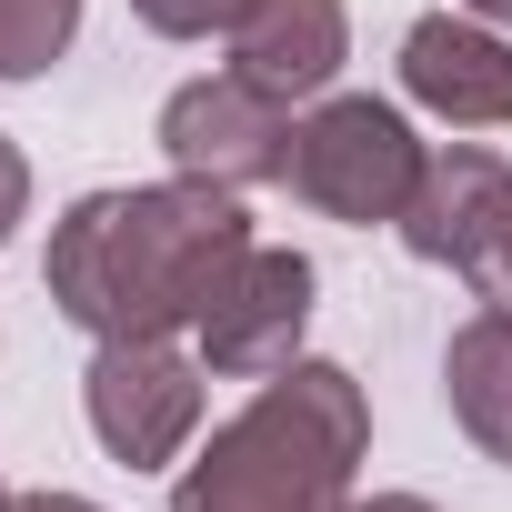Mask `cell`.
Wrapping results in <instances>:
<instances>
[{
	"label": "cell",
	"mask_w": 512,
	"mask_h": 512,
	"mask_svg": "<svg viewBox=\"0 0 512 512\" xmlns=\"http://www.w3.org/2000/svg\"><path fill=\"white\" fill-rule=\"evenodd\" d=\"M262 241L241 211V191L211 181H121V191H81L51 221L41 251V292L61 322H81L91 342H181L211 292L241 272V251Z\"/></svg>",
	"instance_id": "6da1fadb"
},
{
	"label": "cell",
	"mask_w": 512,
	"mask_h": 512,
	"mask_svg": "<svg viewBox=\"0 0 512 512\" xmlns=\"http://www.w3.org/2000/svg\"><path fill=\"white\" fill-rule=\"evenodd\" d=\"M442 402H452L462 442L512 472V312H502V302H482V312L442 342Z\"/></svg>",
	"instance_id": "30bf717a"
},
{
	"label": "cell",
	"mask_w": 512,
	"mask_h": 512,
	"mask_svg": "<svg viewBox=\"0 0 512 512\" xmlns=\"http://www.w3.org/2000/svg\"><path fill=\"white\" fill-rule=\"evenodd\" d=\"M11 502H21V492H11V482H0V512H11Z\"/></svg>",
	"instance_id": "e0dca14e"
},
{
	"label": "cell",
	"mask_w": 512,
	"mask_h": 512,
	"mask_svg": "<svg viewBox=\"0 0 512 512\" xmlns=\"http://www.w3.org/2000/svg\"><path fill=\"white\" fill-rule=\"evenodd\" d=\"M292 101H272L262 81L241 71H201L161 101V161L181 181H211V191H262V181H292Z\"/></svg>",
	"instance_id": "8992f818"
},
{
	"label": "cell",
	"mask_w": 512,
	"mask_h": 512,
	"mask_svg": "<svg viewBox=\"0 0 512 512\" xmlns=\"http://www.w3.org/2000/svg\"><path fill=\"white\" fill-rule=\"evenodd\" d=\"M81 41V0H0V81H41Z\"/></svg>",
	"instance_id": "8fae6325"
},
{
	"label": "cell",
	"mask_w": 512,
	"mask_h": 512,
	"mask_svg": "<svg viewBox=\"0 0 512 512\" xmlns=\"http://www.w3.org/2000/svg\"><path fill=\"white\" fill-rule=\"evenodd\" d=\"M452 11H472V21H492V31H512V0H452Z\"/></svg>",
	"instance_id": "2e32d148"
},
{
	"label": "cell",
	"mask_w": 512,
	"mask_h": 512,
	"mask_svg": "<svg viewBox=\"0 0 512 512\" xmlns=\"http://www.w3.org/2000/svg\"><path fill=\"white\" fill-rule=\"evenodd\" d=\"M11 512H101V502H91V492H21Z\"/></svg>",
	"instance_id": "9a60e30c"
},
{
	"label": "cell",
	"mask_w": 512,
	"mask_h": 512,
	"mask_svg": "<svg viewBox=\"0 0 512 512\" xmlns=\"http://www.w3.org/2000/svg\"><path fill=\"white\" fill-rule=\"evenodd\" d=\"M402 91L452 131H512V31L472 11H422L402 31Z\"/></svg>",
	"instance_id": "ba28073f"
},
{
	"label": "cell",
	"mask_w": 512,
	"mask_h": 512,
	"mask_svg": "<svg viewBox=\"0 0 512 512\" xmlns=\"http://www.w3.org/2000/svg\"><path fill=\"white\" fill-rule=\"evenodd\" d=\"M21 221H31V161H21L11 131H0V241H11Z\"/></svg>",
	"instance_id": "4fadbf2b"
},
{
	"label": "cell",
	"mask_w": 512,
	"mask_h": 512,
	"mask_svg": "<svg viewBox=\"0 0 512 512\" xmlns=\"http://www.w3.org/2000/svg\"><path fill=\"white\" fill-rule=\"evenodd\" d=\"M312 292L322 272L282 241H251L241 272L211 292V312L191 322V352L211 362V382H272L302 362V332H312Z\"/></svg>",
	"instance_id": "52a82bcc"
},
{
	"label": "cell",
	"mask_w": 512,
	"mask_h": 512,
	"mask_svg": "<svg viewBox=\"0 0 512 512\" xmlns=\"http://www.w3.org/2000/svg\"><path fill=\"white\" fill-rule=\"evenodd\" d=\"M422 161H432V141L412 131V111L372 101V91H322L292 131V191L352 231H392L422 191Z\"/></svg>",
	"instance_id": "3957f363"
},
{
	"label": "cell",
	"mask_w": 512,
	"mask_h": 512,
	"mask_svg": "<svg viewBox=\"0 0 512 512\" xmlns=\"http://www.w3.org/2000/svg\"><path fill=\"white\" fill-rule=\"evenodd\" d=\"M352 61V11L342 0H251L231 21V71L262 81L272 101H322Z\"/></svg>",
	"instance_id": "9c48e42d"
},
{
	"label": "cell",
	"mask_w": 512,
	"mask_h": 512,
	"mask_svg": "<svg viewBox=\"0 0 512 512\" xmlns=\"http://www.w3.org/2000/svg\"><path fill=\"white\" fill-rule=\"evenodd\" d=\"M352 512H442V502H422V492H352Z\"/></svg>",
	"instance_id": "5bb4252c"
},
{
	"label": "cell",
	"mask_w": 512,
	"mask_h": 512,
	"mask_svg": "<svg viewBox=\"0 0 512 512\" xmlns=\"http://www.w3.org/2000/svg\"><path fill=\"white\" fill-rule=\"evenodd\" d=\"M241 11H251V0H131V21L151 41H231Z\"/></svg>",
	"instance_id": "7c38bea8"
},
{
	"label": "cell",
	"mask_w": 512,
	"mask_h": 512,
	"mask_svg": "<svg viewBox=\"0 0 512 512\" xmlns=\"http://www.w3.org/2000/svg\"><path fill=\"white\" fill-rule=\"evenodd\" d=\"M372 452V392L342 362H292L251 392L171 482V512H352Z\"/></svg>",
	"instance_id": "7a4b0ae2"
},
{
	"label": "cell",
	"mask_w": 512,
	"mask_h": 512,
	"mask_svg": "<svg viewBox=\"0 0 512 512\" xmlns=\"http://www.w3.org/2000/svg\"><path fill=\"white\" fill-rule=\"evenodd\" d=\"M392 231H402L412 262L462 272L482 302L512 312V161L492 141H442L422 161V191H412V211Z\"/></svg>",
	"instance_id": "277c9868"
},
{
	"label": "cell",
	"mask_w": 512,
	"mask_h": 512,
	"mask_svg": "<svg viewBox=\"0 0 512 512\" xmlns=\"http://www.w3.org/2000/svg\"><path fill=\"white\" fill-rule=\"evenodd\" d=\"M201 382H211V362L181 342H91V372H81L91 442L131 472L181 462L201 432Z\"/></svg>",
	"instance_id": "5b68a950"
}]
</instances>
